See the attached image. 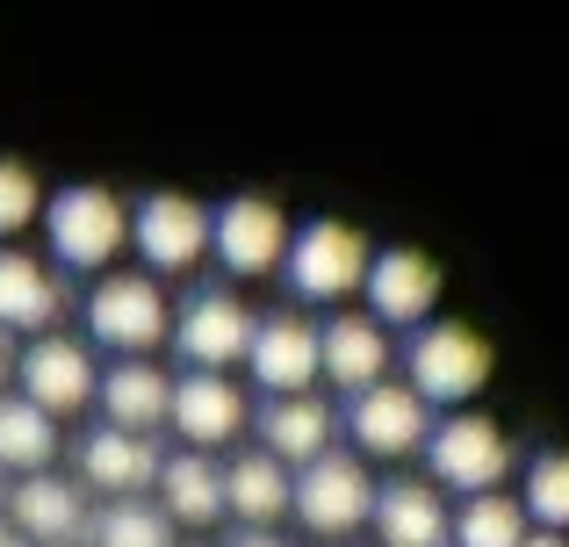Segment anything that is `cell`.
I'll list each match as a JSON object with an SVG mask.
<instances>
[{
	"mask_svg": "<svg viewBox=\"0 0 569 547\" xmlns=\"http://www.w3.org/2000/svg\"><path fill=\"white\" fill-rule=\"evenodd\" d=\"M368 267H376V253H368L361 231L339 224V216H310V224L289 239L281 281H289L296 303H339V295L368 288Z\"/></svg>",
	"mask_w": 569,
	"mask_h": 547,
	"instance_id": "6da1fadb",
	"label": "cell"
},
{
	"mask_svg": "<svg viewBox=\"0 0 569 547\" xmlns=\"http://www.w3.org/2000/svg\"><path fill=\"white\" fill-rule=\"evenodd\" d=\"M426 468H432V490H461V505H469V497H490L512 476V439L483 411H455V418L432 425Z\"/></svg>",
	"mask_w": 569,
	"mask_h": 547,
	"instance_id": "7a4b0ae2",
	"label": "cell"
},
{
	"mask_svg": "<svg viewBox=\"0 0 569 547\" xmlns=\"http://www.w3.org/2000/svg\"><path fill=\"white\" fill-rule=\"evenodd\" d=\"M43 231H51V253H58L66 274H101L116 253H123L130 216H123V202H116L109 188L80 181V188H58V195L43 202Z\"/></svg>",
	"mask_w": 569,
	"mask_h": 547,
	"instance_id": "3957f363",
	"label": "cell"
},
{
	"mask_svg": "<svg viewBox=\"0 0 569 547\" xmlns=\"http://www.w3.org/2000/svg\"><path fill=\"white\" fill-rule=\"evenodd\" d=\"M87 332L116 361H144L159 338H173V310L159 274H101L94 295H87Z\"/></svg>",
	"mask_w": 569,
	"mask_h": 547,
	"instance_id": "277c9868",
	"label": "cell"
},
{
	"mask_svg": "<svg viewBox=\"0 0 569 547\" xmlns=\"http://www.w3.org/2000/svg\"><path fill=\"white\" fill-rule=\"evenodd\" d=\"M490 338L469 332V324H426V332H411V346H403V375H411V389L426 396V404H469L476 389L490 382Z\"/></svg>",
	"mask_w": 569,
	"mask_h": 547,
	"instance_id": "5b68a950",
	"label": "cell"
},
{
	"mask_svg": "<svg viewBox=\"0 0 569 547\" xmlns=\"http://www.w3.org/2000/svg\"><path fill=\"white\" fill-rule=\"evenodd\" d=\"M209 239H217V210H202L194 195H173V188H159L130 210V245L152 274H188L209 253Z\"/></svg>",
	"mask_w": 569,
	"mask_h": 547,
	"instance_id": "8992f818",
	"label": "cell"
},
{
	"mask_svg": "<svg viewBox=\"0 0 569 547\" xmlns=\"http://www.w3.org/2000/svg\"><path fill=\"white\" fill-rule=\"evenodd\" d=\"M252 332H260V317L231 288H194L181 303V317H173V346H181L188 375H223L231 361H246Z\"/></svg>",
	"mask_w": 569,
	"mask_h": 547,
	"instance_id": "52a82bcc",
	"label": "cell"
},
{
	"mask_svg": "<svg viewBox=\"0 0 569 547\" xmlns=\"http://www.w3.org/2000/svg\"><path fill=\"white\" fill-rule=\"evenodd\" d=\"M296 519H303L310 534H325V540H339V534H353V526L376 519V483H368L361 454L332 447L325 462H310L303 476H296Z\"/></svg>",
	"mask_w": 569,
	"mask_h": 547,
	"instance_id": "ba28073f",
	"label": "cell"
},
{
	"mask_svg": "<svg viewBox=\"0 0 569 547\" xmlns=\"http://www.w3.org/2000/svg\"><path fill=\"white\" fill-rule=\"evenodd\" d=\"M14 382H22V396L37 411H51V418H72V411L101 404V375H94V353L80 346V338L51 332V338H29L22 361H14Z\"/></svg>",
	"mask_w": 569,
	"mask_h": 547,
	"instance_id": "9c48e42d",
	"label": "cell"
},
{
	"mask_svg": "<svg viewBox=\"0 0 569 547\" xmlns=\"http://www.w3.org/2000/svg\"><path fill=\"white\" fill-rule=\"evenodd\" d=\"M289 239L296 231H289V216H281V202L231 195V202H217V239H209V253H217L238 281H252V274H281Z\"/></svg>",
	"mask_w": 569,
	"mask_h": 547,
	"instance_id": "30bf717a",
	"label": "cell"
},
{
	"mask_svg": "<svg viewBox=\"0 0 569 547\" xmlns=\"http://www.w3.org/2000/svg\"><path fill=\"white\" fill-rule=\"evenodd\" d=\"M246 367H252V382H260L267 396H318V382H325L318 324H303L296 310H281V317H260Z\"/></svg>",
	"mask_w": 569,
	"mask_h": 547,
	"instance_id": "8fae6325",
	"label": "cell"
},
{
	"mask_svg": "<svg viewBox=\"0 0 569 547\" xmlns=\"http://www.w3.org/2000/svg\"><path fill=\"white\" fill-rule=\"evenodd\" d=\"M347 433L361 439V454L397 462V454H411V447H426V439H432V404L411 389V382H376L368 396H353V404H347Z\"/></svg>",
	"mask_w": 569,
	"mask_h": 547,
	"instance_id": "7c38bea8",
	"label": "cell"
},
{
	"mask_svg": "<svg viewBox=\"0 0 569 547\" xmlns=\"http://www.w3.org/2000/svg\"><path fill=\"white\" fill-rule=\"evenodd\" d=\"M167 425L188 439L194 454H217V447H231V439L252 425V411H246V396H238V382H223V375H173Z\"/></svg>",
	"mask_w": 569,
	"mask_h": 547,
	"instance_id": "4fadbf2b",
	"label": "cell"
},
{
	"mask_svg": "<svg viewBox=\"0 0 569 547\" xmlns=\"http://www.w3.org/2000/svg\"><path fill=\"white\" fill-rule=\"evenodd\" d=\"M159 468H167V454H159V439L144 433H116V425H94V433L80 439V483L101 497H144L159 490Z\"/></svg>",
	"mask_w": 569,
	"mask_h": 547,
	"instance_id": "5bb4252c",
	"label": "cell"
},
{
	"mask_svg": "<svg viewBox=\"0 0 569 547\" xmlns=\"http://www.w3.org/2000/svg\"><path fill=\"white\" fill-rule=\"evenodd\" d=\"M361 295H368V317L376 324H418L426 332L432 303H440V267L426 253H411V245H389V253H376Z\"/></svg>",
	"mask_w": 569,
	"mask_h": 547,
	"instance_id": "9a60e30c",
	"label": "cell"
},
{
	"mask_svg": "<svg viewBox=\"0 0 569 547\" xmlns=\"http://www.w3.org/2000/svg\"><path fill=\"white\" fill-rule=\"evenodd\" d=\"M8 519H14V534L37 540V547H72V540H87L94 511H87L80 483H66V476H22V483H14V497H8Z\"/></svg>",
	"mask_w": 569,
	"mask_h": 547,
	"instance_id": "2e32d148",
	"label": "cell"
},
{
	"mask_svg": "<svg viewBox=\"0 0 569 547\" xmlns=\"http://www.w3.org/2000/svg\"><path fill=\"white\" fill-rule=\"evenodd\" d=\"M252 433H260V447L274 454L281 468L296 462V476H303L310 462H325V454H332L339 418H332V404H325V396H267V411L252 418Z\"/></svg>",
	"mask_w": 569,
	"mask_h": 547,
	"instance_id": "e0dca14e",
	"label": "cell"
},
{
	"mask_svg": "<svg viewBox=\"0 0 569 547\" xmlns=\"http://www.w3.org/2000/svg\"><path fill=\"white\" fill-rule=\"evenodd\" d=\"M223 511H231L246 534H274L281 511H296V476L267 447L238 454V462H223Z\"/></svg>",
	"mask_w": 569,
	"mask_h": 547,
	"instance_id": "ac0fdd59",
	"label": "cell"
},
{
	"mask_svg": "<svg viewBox=\"0 0 569 547\" xmlns=\"http://www.w3.org/2000/svg\"><path fill=\"white\" fill-rule=\"evenodd\" d=\"M376 540L382 547H455V519L432 483H382L376 490Z\"/></svg>",
	"mask_w": 569,
	"mask_h": 547,
	"instance_id": "d6986e66",
	"label": "cell"
},
{
	"mask_svg": "<svg viewBox=\"0 0 569 547\" xmlns=\"http://www.w3.org/2000/svg\"><path fill=\"white\" fill-rule=\"evenodd\" d=\"M318 346H325V382H339L353 396H368L389 375V332L376 317H325L318 324Z\"/></svg>",
	"mask_w": 569,
	"mask_h": 547,
	"instance_id": "ffe728a7",
	"label": "cell"
},
{
	"mask_svg": "<svg viewBox=\"0 0 569 547\" xmlns=\"http://www.w3.org/2000/svg\"><path fill=\"white\" fill-rule=\"evenodd\" d=\"M58 317H66V281L43 267V260L0 245V324L29 332V338H51Z\"/></svg>",
	"mask_w": 569,
	"mask_h": 547,
	"instance_id": "44dd1931",
	"label": "cell"
},
{
	"mask_svg": "<svg viewBox=\"0 0 569 547\" xmlns=\"http://www.w3.org/2000/svg\"><path fill=\"white\" fill-rule=\"evenodd\" d=\"M101 411H109L116 433L152 439V425H167V411H173V375H159L152 361H116L101 375Z\"/></svg>",
	"mask_w": 569,
	"mask_h": 547,
	"instance_id": "7402d4cb",
	"label": "cell"
},
{
	"mask_svg": "<svg viewBox=\"0 0 569 547\" xmlns=\"http://www.w3.org/2000/svg\"><path fill=\"white\" fill-rule=\"evenodd\" d=\"M159 511H167L173 526H217L223 519V468L217 454H167V468H159Z\"/></svg>",
	"mask_w": 569,
	"mask_h": 547,
	"instance_id": "603a6c76",
	"label": "cell"
},
{
	"mask_svg": "<svg viewBox=\"0 0 569 547\" xmlns=\"http://www.w3.org/2000/svg\"><path fill=\"white\" fill-rule=\"evenodd\" d=\"M58 447H66V439H58L51 411H37L22 389L0 396V468H14V476H51Z\"/></svg>",
	"mask_w": 569,
	"mask_h": 547,
	"instance_id": "cb8c5ba5",
	"label": "cell"
},
{
	"mask_svg": "<svg viewBox=\"0 0 569 547\" xmlns=\"http://www.w3.org/2000/svg\"><path fill=\"white\" fill-rule=\"evenodd\" d=\"M87 547H173V519L152 497H109L87 526Z\"/></svg>",
	"mask_w": 569,
	"mask_h": 547,
	"instance_id": "d4e9b609",
	"label": "cell"
},
{
	"mask_svg": "<svg viewBox=\"0 0 569 547\" xmlns=\"http://www.w3.org/2000/svg\"><path fill=\"white\" fill-rule=\"evenodd\" d=\"M455 547H527V505L519 497H469L455 511Z\"/></svg>",
	"mask_w": 569,
	"mask_h": 547,
	"instance_id": "484cf974",
	"label": "cell"
},
{
	"mask_svg": "<svg viewBox=\"0 0 569 547\" xmlns=\"http://www.w3.org/2000/svg\"><path fill=\"white\" fill-rule=\"evenodd\" d=\"M527 519L541 534H569V447H548L527 462Z\"/></svg>",
	"mask_w": 569,
	"mask_h": 547,
	"instance_id": "4316f807",
	"label": "cell"
},
{
	"mask_svg": "<svg viewBox=\"0 0 569 547\" xmlns=\"http://www.w3.org/2000/svg\"><path fill=\"white\" fill-rule=\"evenodd\" d=\"M43 216V181L29 159H8L0 152V239H14V231H29Z\"/></svg>",
	"mask_w": 569,
	"mask_h": 547,
	"instance_id": "83f0119b",
	"label": "cell"
},
{
	"mask_svg": "<svg viewBox=\"0 0 569 547\" xmlns=\"http://www.w3.org/2000/svg\"><path fill=\"white\" fill-rule=\"evenodd\" d=\"M223 547H289V540H281V534H246V526H238V534L223 540Z\"/></svg>",
	"mask_w": 569,
	"mask_h": 547,
	"instance_id": "f1b7e54d",
	"label": "cell"
},
{
	"mask_svg": "<svg viewBox=\"0 0 569 547\" xmlns=\"http://www.w3.org/2000/svg\"><path fill=\"white\" fill-rule=\"evenodd\" d=\"M8 375H14V353H8V332H0V396H8Z\"/></svg>",
	"mask_w": 569,
	"mask_h": 547,
	"instance_id": "f546056e",
	"label": "cell"
},
{
	"mask_svg": "<svg viewBox=\"0 0 569 547\" xmlns=\"http://www.w3.org/2000/svg\"><path fill=\"white\" fill-rule=\"evenodd\" d=\"M527 547H569V534H541V526H533V534H527Z\"/></svg>",
	"mask_w": 569,
	"mask_h": 547,
	"instance_id": "4dcf8cb0",
	"label": "cell"
},
{
	"mask_svg": "<svg viewBox=\"0 0 569 547\" xmlns=\"http://www.w3.org/2000/svg\"><path fill=\"white\" fill-rule=\"evenodd\" d=\"M0 547H37V540H22V534H14L8 519H0Z\"/></svg>",
	"mask_w": 569,
	"mask_h": 547,
	"instance_id": "1f68e13d",
	"label": "cell"
}]
</instances>
